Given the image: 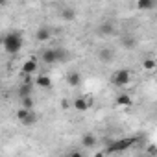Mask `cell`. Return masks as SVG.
<instances>
[{
    "label": "cell",
    "instance_id": "1",
    "mask_svg": "<svg viewBox=\"0 0 157 157\" xmlns=\"http://www.w3.org/2000/svg\"><path fill=\"white\" fill-rule=\"evenodd\" d=\"M22 44H24V41H22V33L19 30H11V32L4 33V37H2V46L11 56L19 54L21 48H22Z\"/></svg>",
    "mask_w": 157,
    "mask_h": 157
},
{
    "label": "cell",
    "instance_id": "2",
    "mask_svg": "<svg viewBox=\"0 0 157 157\" xmlns=\"http://www.w3.org/2000/svg\"><path fill=\"white\" fill-rule=\"evenodd\" d=\"M135 144H137V137H122V139H117V140L109 142L104 153H122V151L133 148Z\"/></svg>",
    "mask_w": 157,
    "mask_h": 157
},
{
    "label": "cell",
    "instance_id": "3",
    "mask_svg": "<svg viewBox=\"0 0 157 157\" xmlns=\"http://www.w3.org/2000/svg\"><path fill=\"white\" fill-rule=\"evenodd\" d=\"M68 54L65 48H44L41 52V59L46 63V65H54V63H59V61H67Z\"/></svg>",
    "mask_w": 157,
    "mask_h": 157
},
{
    "label": "cell",
    "instance_id": "4",
    "mask_svg": "<svg viewBox=\"0 0 157 157\" xmlns=\"http://www.w3.org/2000/svg\"><path fill=\"white\" fill-rule=\"evenodd\" d=\"M113 82H115V85H118V87H126V85L131 82V72H129L128 68H118V70L113 74Z\"/></svg>",
    "mask_w": 157,
    "mask_h": 157
},
{
    "label": "cell",
    "instance_id": "5",
    "mask_svg": "<svg viewBox=\"0 0 157 157\" xmlns=\"http://www.w3.org/2000/svg\"><path fill=\"white\" fill-rule=\"evenodd\" d=\"M17 118H19V122L24 124V126H32V124L37 122V115H35L33 111H30V109H22V107L17 111Z\"/></svg>",
    "mask_w": 157,
    "mask_h": 157
},
{
    "label": "cell",
    "instance_id": "6",
    "mask_svg": "<svg viewBox=\"0 0 157 157\" xmlns=\"http://www.w3.org/2000/svg\"><path fill=\"white\" fill-rule=\"evenodd\" d=\"M35 39H37L39 43H48V41L52 39V30H50L48 26L37 28V30H35Z\"/></svg>",
    "mask_w": 157,
    "mask_h": 157
},
{
    "label": "cell",
    "instance_id": "7",
    "mask_svg": "<svg viewBox=\"0 0 157 157\" xmlns=\"http://www.w3.org/2000/svg\"><path fill=\"white\" fill-rule=\"evenodd\" d=\"M37 67H39V65H37V59H35V57L26 59L24 65H22V74H24V76H32V74L37 70Z\"/></svg>",
    "mask_w": 157,
    "mask_h": 157
},
{
    "label": "cell",
    "instance_id": "8",
    "mask_svg": "<svg viewBox=\"0 0 157 157\" xmlns=\"http://www.w3.org/2000/svg\"><path fill=\"white\" fill-rule=\"evenodd\" d=\"M72 105H74L76 111L85 113V111H89V107H91V100H87V98H76Z\"/></svg>",
    "mask_w": 157,
    "mask_h": 157
},
{
    "label": "cell",
    "instance_id": "9",
    "mask_svg": "<svg viewBox=\"0 0 157 157\" xmlns=\"http://www.w3.org/2000/svg\"><path fill=\"white\" fill-rule=\"evenodd\" d=\"M96 135L94 133H83V137H82V146L83 148H94L96 146Z\"/></svg>",
    "mask_w": 157,
    "mask_h": 157
},
{
    "label": "cell",
    "instance_id": "10",
    "mask_svg": "<svg viewBox=\"0 0 157 157\" xmlns=\"http://www.w3.org/2000/svg\"><path fill=\"white\" fill-rule=\"evenodd\" d=\"M67 83L70 87H78V85L82 83V74L80 72H68L67 74Z\"/></svg>",
    "mask_w": 157,
    "mask_h": 157
},
{
    "label": "cell",
    "instance_id": "11",
    "mask_svg": "<svg viewBox=\"0 0 157 157\" xmlns=\"http://www.w3.org/2000/svg\"><path fill=\"white\" fill-rule=\"evenodd\" d=\"M35 85L41 87V89H52V80H50L46 74H41V76H37Z\"/></svg>",
    "mask_w": 157,
    "mask_h": 157
},
{
    "label": "cell",
    "instance_id": "12",
    "mask_svg": "<svg viewBox=\"0 0 157 157\" xmlns=\"http://www.w3.org/2000/svg\"><path fill=\"white\" fill-rule=\"evenodd\" d=\"M98 33H100V35H104V37L113 35V33H115V26H113L111 22H102V24L98 26Z\"/></svg>",
    "mask_w": 157,
    "mask_h": 157
},
{
    "label": "cell",
    "instance_id": "13",
    "mask_svg": "<svg viewBox=\"0 0 157 157\" xmlns=\"http://www.w3.org/2000/svg\"><path fill=\"white\" fill-rule=\"evenodd\" d=\"M98 57H100V61H104V63H111L113 61V57H115V54H113V50L111 48H102L100 52H98Z\"/></svg>",
    "mask_w": 157,
    "mask_h": 157
},
{
    "label": "cell",
    "instance_id": "14",
    "mask_svg": "<svg viewBox=\"0 0 157 157\" xmlns=\"http://www.w3.org/2000/svg\"><path fill=\"white\" fill-rule=\"evenodd\" d=\"M153 8H157V2H155V0H139V2H137V10L150 11V10H153Z\"/></svg>",
    "mask_w": 157,
    "mask_h": 157
},
{
    "label": "cell",
    "instance_id": "15",
    "mask_svg": "<svg viewBox=\"0 0 157 157\" xmlns=\"http://www.w3.org/2000/svg\"><path fill=\"white\" fill-rule=\"evenodd\" d=\"M32 93H33V89H32L30 83H22V85L19 87V96H21V100H24V98H32Z\"/></svg>",
    "mask_w": 157,
    "mask_h": 157
},
{
    "label": "cell",
    "instance_id": "16",
    "mask_svg": "<svg viewBox=\"0 0 157 157\" xmlns=\"http://www.w3.org/2000/svg\"><path fill=\"white\" fill-rule=\"evenodd\" d=\"M117 105L129 107V105H133V98H131L129 94H118V96H117Z\"/></svg>",
    "mask_w": 157,
    "mask_h": 157
},
{
    "label": "cell",
    "instance_id": "17",
    "mask_svg": "<svg viewBox=\"0 0 157 157\" xmlns=\"http://www.w3.org/2000/svg\"><path fill=\"white\" fill-rule=\"evenodd\" d=\"M61 19H65V21H74V19H76V10H74V8H63V10H61Z\"/></svg>",
    "mask_w": 157,
    "mask_h": 157
},
{
    "label": "cell",
    "instance_id": "18",
    "mask_svg": "<svg viewBox=\"0 0 157 157\" xmlns=\"http://www.w3.org/2000/svg\"><path fill=\"white\" fill-rule=\"evenodd\" d=\"M122 46H124V48H135V46H137V39H135L133 35H126V37L122 39Z\"/></svg>",
    "mask_w": 157,
    "mask_h": 157
},
{
    "label": "cell",
    "instance_id": "19",
    "mask_svg": "<svg viewBox=\"0 0 157 157\" xmlns=\"http://www.w3.org/2000/svg\"><path fill=\"white\" fill-rule=\"evenodd\" d=\"M142 67H144L146 70H153V68L157 67V61H155V59H151V57H148V59H144V61H142Z\"/></svg>",
    "mask_w": 157,
    "mask_h": 157
},
{
    "label": "cell",
    "instance_id": "20",
    "mask_svg": "<svg viewBox=\"0 0 157 157\" xmlns=\"http://www.w3.org/2000/svg\"><path fill=\"white\" fill-rule=\"evenodd\" d=\"M21 107L33 111V98H24V100H21Z\"/></svg>",
    "mask_w": 157,
    "mask_h": 157
},
{
    "label": "cell",
    "instance_id": "21",
    "mask_svg": "<svg viewBox=\"0 0 157 157\" xmlns=\"http://www.w3.org/2000/svg\"><path fill=\"white\" fill-rule=\"evenodd\" d=\"M146 155H148V157H153V155H157V148H155V146H148V150H146Z\"/></svg>",
    "mask_w": 157,
    "mask_h": 157
},
{
    "label": "cell",
    "instance_id": "22",
    "mask_svg": "<svg viewBox=\"0 0 157 157\" xmlns=\"http://www.w3.org/2000/svg\"><path fill=\"white\" fill-rule=\"evenodd\" d=\"M63 157H83V155H82V151H70V153H67Z\"/></svg>",
    "mask_w": 157,
    "mask_h": 157
},
{
    "label": "cell",
    "instance_id": "23",
    "mask_svg": "<svg viewBox=\"0 0 157 157\" xmlns=\"http://www.w3.org/2000/svg\"><path fill=\"white\" fill-rule=\"evenodd\" d=\"M94 157H104V151H102V153H98V155H94Z\"/></svg>",
    "mask_w": 157,
    "mask_h": 157
}]
</instances>
